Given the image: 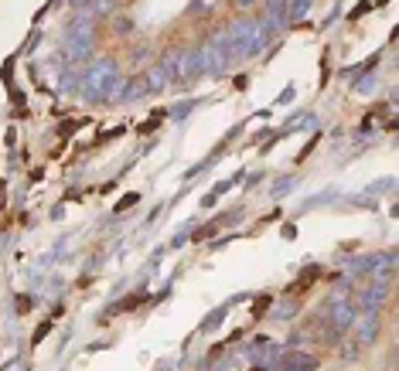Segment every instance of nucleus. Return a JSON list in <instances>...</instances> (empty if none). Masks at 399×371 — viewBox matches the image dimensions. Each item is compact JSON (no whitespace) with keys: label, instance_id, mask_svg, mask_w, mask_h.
Listing matches in <instances>:
<instances>
[{"label":"nucleus","instance_id":"nucleus-1","mask_svg":"<svg viewBox=\"0 0 399 371\" xmlns=\"http://www.w3.org/2000/svg\"><path fill=\"white\" fill-rule=\"evenodd\" d=\"M317 279H321V269H307V273H304V276H300L297 283H290L287 296H300V293H304V290H311V286H314Z\"/></svg>","mask_w":399,"mask_h":371},{"label":"nucleus","instance_id":"nucleus-2","mask_svg":"<svg viewBox=\"0 0 399 371\" xmlns=\"http://www.w3.org/2000/svg\"><path fill=\"white\" fill-rule=\"evenodd\" d=\"M270 303H273V296H270V293H266V296H256V300H253V306H249V317H253V320H260V317L270 310Z\"/></svg>","mask_w":399,"mask_h":371},{"label":"nucleus","instance_id":"nucleus-3","mask_svg":"<svg viewBox=\"0 0 399 371\" xmlns=\"http://www.w3.org/2000/svg\"><path fill=\"white\" fill-rule=\"evenodd\" d=\"M164 116H167V113H154V116H150L147 123H140V129H137V133H140V136H147V133H154V129H157V126L164 123Z\"/></svg>","mask_w":399,"mask_h":371},{"label":"nucleus","instance_id":"nucleus-4","mask_svg":"<svg viewBox=\"0 0 399 371\" xmlns=\"http://www.w3.org/2000/svg\"><path fill=\"white\" fill-rule=\"evenodd\" d=\"M140 303H143V296H133V300H123V303H116V306H113V310H109L106 317H116V313H126V310H133V306H140Z\"/></svg>","mask_w":399,"mask_h":371},{"label":"nucleus","instance_id":"nucleus-5","mask_svg":"<svg viewBox=\"0 0 399 371\" xmlns=\"http://www.w3.org/2000/svg\"><path fill=\"white\" fill-rule=\"evenodd\" d=\"M137 201H140V194H123V198H120V201H116V208H113V211H116V215H120V211H126V208H133V205H137Z\"/></svg>","mask_w":399,"mask_h":371},{"label":"nucleus","instance_id":"nucleus-6","mask_svg":"<svg viewBox=\"0 0 399 371\" xmlns=\"http://www.w3.org/2000/svg\"><path fill=\"white\" fill-rule=\"evenodd\" d=\"M52 327H55V323H52V320H45V323H41V327H38V330H35V334H31V344H35V347H38V344H41V340H45V334H48V330H52Z\"/></svg>","mask_w":399,"mask_h":371},{"label":"nucleus","instance_id":"nucleus-7","mask_svg":"<svg viewBox=\"0 0 399 371\" xmlns=\"http://www.w3.org/2000/svg\"><path fill=\"white\" fill-rule=\"evenodd\" d=\"M317 143H321V133H317V136H311V140L304 143V150H300V157H297V163H304V160H307V153H311V150H314Z\"/></svg>","mask_w":399,"mask_h":371},{"label":"nucleus","instance_id":"nucleus-8","mask_svg":"<svg viewBox=\"0 0 399 371\" xmlns=\"http://www.w3.org/2000/svg\"><path fill=\"white\" fill-rule=\"evenodd\" d=\"M368 7H372V4H358V7H355V11H351V14H348V21H358V17H362V14H365V11H368Z\"/></svg>","mask_w":399,"mask_h":371},{"label":"nucleus","instance_id":"nucleus-9","mask_svg":"<svg viewBox=\"0 0 399 371\" xmlns=\"http://www.w3.org/2000/svg\"><path fill=\"white\" fill-rule=\"evenodd\" d=\"M375 4H389V0H375Z\"/></svg>","mask_w":399,"mask_h":371},{"label":"nucleus","instance_id":"nucleus-10","mask_svg":"<svg viewBox=\"0 0 399 371\" xmlns=\"http://www.w3.org/2000/svg\"><path fill=\"white\" fill-rule=\"evenodd\" d=\"M253 371H260V368H253Z\"/></svg>","mask_w":399,"mask_h":371}]
</instances>
